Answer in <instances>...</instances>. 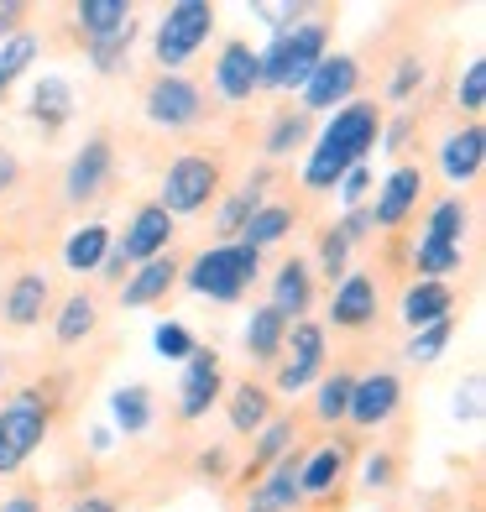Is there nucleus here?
I'll return each instance as SVG.
<instances>
[{
    "label": "nucleus",
    "mask_w": 486,
    "mask_h": 512,
    "mask_svg": "<svg viewBox=\"0 0 486 512\" xmlns=\"http://www.w3.org/2000/svg\"><path fill=\"white\" fill-rule=\"evenodd\" d=\"M345 465H351V445H345V439L309 450V460H298V492L304 497H330L335 481L345 476Z\"/></svg>",
    "instance_id": "obj_19"
},
{
    "label": "nucleus",
    "mask_w": 486,
    "mask_h": 512,
    "mask_svg": "<svg viewBox=\"0 0 486 512\" xmlns=\"http://www.w3.org/2000/svg\"><path fill=\"white\" fill-rule=\"evenodd\" d=\"M330 53V27L324 21H298V27L277 32L267 53H257V84L262 89H304V79Z\"/></svg>",
    "instance_id": "obj_3"
},
{
    "label": "nucleus",
    "mask_w": 486,
    "mask_h": 512,
    "mask_svg": "<svg viewBox=\"0 0 486 512\" xmlns=\"http://www.w3.org/2000/svg\"><path fill=\"white\" fill-rule=\"evenodd\" d=\"M37 53H42V37L37 32H16V37L0 42V95H6V89L37 63Z\"/></svg>",
    "instance_id": "obj_33"
},
{
    "label": "nucleus",
    "mask_w": 486,
    "mask_h": 512,
    "mask_svg": "<svg viewBox=\"0 0 486 512\" xmlns=\"http://www.w3.org/2000/svg\"><path fill=\"white\" fill-rule=\"evenodd\" d=\"M178 283V262L173 256H157L131 272V283H121V309H152L168 298V288Z\"/></svg>",
    "instance_id": "obj_22"
},
{
    "label": "nucleus",
    "mask_w": 486,
    "mask_h": 512,
    "mask_svg": "<svg viewBox=\"0 0 486 512\" xmlns=\"http://www.w3.org/2000/svg\"><path fill=\"white\" fill-rule=\"evenodd\" d=\"M293 230V209L288 204H262L257 215H251L246 225H241V246H251V251H267V246H277Z\"/></svg>",
    "instance_id": "obj_31"
},
{
    "label": "nucleus",
    "mask_w": 486,
    "mask_h": 512,
    "mask_svg": "<svg viewBox=\"0 0 486 512\" xmlns=\"http://www.w3.org/2000/svg\"><path fill=\"white\" fill-rule=\"evenodd\" d=\"M115 173V152L105 136H89V142L74 152V162H68V173H63V199L68 204H89V199H100V189L110 183Z\"/></svg>",
    "instance_id": "obj_13"
},
{
    "label": "nucleus",
    "mask_w": 486,
    "mask_h": 512,
    "mask_svg": "<svg viewBox=\"0 0 486 512\" xmlns=\"http://www.w3.org/2000/svg\"><path fill=\"white\" fill-rule=\"evenodd\" d=\"M455 100H460V110H481L486 105V58H476L466 74H460V84H455Z\"/></svg>",
    "instance_id": "obj_42"
},
{
    "label": "nucleus",
    "mask_w": 486,
    "mask_h": 512,
    "mask_svg": "<svg viewBox=\"0 0 486 512\" xmlns=\"http://www.w3.org/2000/svg\"><path fill=\"white\" fill-rule=\"evenodd\" d=\"M147 121L162 131H189L204 121V95L183 74H157L147 89Z\"/></svg>",
    "instance_id": "obj_9"
},
{
    "label": "nucleus",
    "mask_w": 486,
    "mask_h": 512,
    "mask_svg": "<svg viewBox=\"0 0 486 512\" xmlns=\"http://www.w3.org/2000/svg\"><path fill=\"white\" fill-rule=\"evenodd\" d=\"M309 136V115L304 110H288V115H277L272 131H267V157H288L298 142Z\"/></svg>",
    "instance_id": "obj_38"
},
{
    "label": "nucleus",
    "mask_w": 486,
    "mask_h": 512,
    "mask_svg": "<svg viewBox=\"0 0 486 512\" xmlns=\"http://www.w3.org/2000/svg\"><path fill=\"white\" fill-rule=\"evenodd\" d=\"M335 189H340V204H345V209H361V204H366V194H372V168L361 162V168H351V173H345V178L335 183Z\"/></svg>",
    "instance_id": "obj_45"
},
{
    "label": "nucleus",
    "mask_w": 486,
    "mask_h": 512,
    "mask_svg": "<svg viewBox=\"0 0 486 512\" xmlns=\"http://www.w3.org/2000/svg\"><path fill=\"white\" fill-rule=\"evenodd\" d=\"M32 115H37V126H48V131L68 126V115H74V89H68V79L42 74L32 84Z\"/></svg>",
    "instance_id": "obj_28"
},
{
    "label": "nucleus",
    "mask_w": 486,
    "mask_h": 512,
    "mask_svg": "<svg viewBox=\"0 0 486 512\" xmlns=\"http://www.w3.org/2000/svg\"><path fill=\"white\" fill-rule=\"evenodd\" d=\"M387 476H392V460H387V455H372V460H366V471H361V481L372 486V492H377Z\"/></svg>",
    "instance_id": "obj_49"
},
{
    "label": "nucleus",
    "mask_w": 486,
    "mask_h": 512,
    "mask_svg": "<svg viewBox=\"0 0 486 512\" xmlns=\"http://www.w3.org/2000/svg\"><path fill=\"white\" fill-rule=\"evenodd\" d=\"M283 340H288V319L277 314L272 304H262V309H251V319H246V351L257 356V361H277L283 356Z\"/></svg>",
    "instance_id": "obj_29"
},
{
    "label": "nucleus",
    "mask_w": 486,
    "mask_h": 512,
    "mask_svg": "<svg viewBox=\"0 0 486 512\" xmlns=\"http://www.w3.org/2000/svg\"><path fill=\"white\" fill-rule=\"evenodd\" d=\"M126 267H131V262L121 256V246H110V251H105V262H100V272L110 277V283H115V277H126Z\"/></svg>",
    "instance_id": "obj_50"
},
{
    "label": "nucleus",
    "mask_w": 486,
    "mask_h": 512,
    "mask_svg": "<svg viewBox=\"0 0 486 512\" xmlns=\"http://www.w3.org/2000/svg\"><path fill=\"white\" fill-rule=\"evenodd\" d=\"M220 387H225L220 356L204 351V345H194V356L183 361V387H178V418L183 424H199V418L220 403Z\"/></svg>",
    "instance_id": "obj_10"
},
{
    "label": "nucleus",
    "mask_w": 486,
    "mask_h": 512,
    "mask_svg": "<svg viewBox=\"0 0 486 512\" xmlns=\"http://www.w3.org/2000/svg\"><path fill=\"white\" fill-rule=\"evenodd\" d=\"M377 136H382V110L372 100H351V105H340L330 115V126L319 131V142L304 162V189H335V183L361 168L366 152L377 147Z\"/></svg>",
    "instance_id": "obj_1"
},
{
    "label": "nucleus",
    "mask_w": 486,
    "mask_h": 512,
    "mask_svg": "<svg viewBox=\"0 0 486 512\" xmlns=\"http://www.w3.org/2000/svg\"><path fill=\"white\" fill-rule=\"evenodd\" d=\"M152 351L168 356V361H189L194 356V335L183 330L178 319H168V324H157V330H152Z\"/></svg>",
    "instance_id": "obj_40"
},
{
    "label": "nucleus",
    "mask_w": 486,
    "mask_h": 512,
    "mask_svg": "<svg viewBox=\"0 0 486 512\" xmlns=\"http://www.w3.org/2000/svg\"><path fill=\"white\" fill-rule=\"evenodd\" d=\"M262 272V251H251L241 241H220L210 251H199L189 267H183V288H189L194 298H210V304H241V298L251 293V283H257Z\"/></svg>",
    "instance_id": "obj_2"
},
{
    "label": "nucleus",
    "mask_w": 486,
    "mask_h": 512,
    "mask_svg": "<svg viewBox=\"0 0 486 512\" xmlns=\"http://www.w3.org/2000/svg\"><path fill=\"white\" fill-rule=\"evenodd\" d=\"M419 89H424V63L398 58V68H392V79H387V100H413Z\"/></svg>",
    "instance_id": "obj_41"
},
{
    "label": "nucleus",
    "mask_w": 486,
    "mask_h": 512,
    "mask_svg": "<svg viewBox=\"0 0 486 512\" xmlns=\"http://www.w3.org/2000/svg\"><path fill=\"white\" fill-rule=\"evenodd\" d=\"M230 429L236 434H262L272 424V392L262 382H241V387H230Z\"/></svg>",
    "instance_id": "obj_25"
},
{
    "label": "nucleus",
    "mask_w": 486,
    "mask_h": 512,
    "mask_svg": "<svg viewBox=\"0 0 486 512\" xmlns=\"http://www.w3.org/2000/svg\"><path fill=\"white\" fill-rule=\"evenodd\" d=\"M403 403V382L392 371H372V377H351V403H345V418L356 429H377L387 424Z\"/></svg>",
    "instance_id": "obj_12"
},
{
    "label": "nucleus",
    "mask_w": 486,
    "mask_h": 512,
    "mask_svg": "<svg viewBox=\"0 0 486 512\" xmlns=\"http://www.w3.org/2000/svg\"><path fill=\"white\" fill-rule=\"evenodd\" d=\"M215 89H220V100L230 105H241L257 95V53H251V42H225L220 58H215Z\"/></svg>",
    "instance_id": "obj_17"
},
{
    "label": "nucleus",
    "mask_w": 486,
    "mask_h": 512,
    "mask_svg": "<svg viewBox=\"0 0 486 512\" xmlns=\"http://www.w3.org/2000/svg\"><path fill=\"white\" fill-rule=\"evenodd\" d=\"M377 304H382L377 277L372 272H345L330 293V324L335 330H366V324L377 319Z\"/></svg>",
    "instance_id": "obj_16"
},
{
    "label": "nucleus",
    "mask_w": 486,
    "mask_h": 512,
    "mask_svg": "<svg viewBox=\"0 0 486 512\" xmlns=\"http://www.w3.org/2000/svg\"><path fill=\"white\" fill-rule=\"evenodd\" d=\"M460 241H466V204L460 199H439L429 209V225H424V236L413 241V267H419L429 283H439L445 272L460 267Z\"/></svg>",
    "instance_id": "obj_6"
},
{
    "label": "nucleus",
    "mask_w": 486,
    "mask_h": 512,
    "mask_svg": "<svg viewBox=\"0 0 486 512\" xmlns=\"http://www.w3.org/2000/svg\"><path fill=\"white\" fill-rule=\"evenodd\" d=\"M419 199H424V168H413V162H403V168H392V173L382 178L377 199L366 204V209H372L377 230H398V225L413 215V209H419Z\"/></svg>",
    "instance_id": "obj_14"
},
{
    "label": "nucleus",
    "mask_w": 486,
    "mask_h": 512,
    "mask_svg": "<svg viewBox=\"0 0 486 512\" xmlns=\"http://www.w3.org/2000/svg\"><path fill=\"white\" fill-rule=\"evenodd\" d=\"M173 225H178V220H173L162 204H142V209L131 215L126 236L115 241V246H121V256H126V262H136V267L157 262V256H168V246H173Z\"/></svg>",
    "instance_id": "obj_15"
},
{
    "label": "nucleus",
    "mask_w": 486,
    "mask_h": 512,
    "mask_svg": "<svg viewBox=\"0 0 486 512\" xmlns=\"http://www.w3.org/2000/svg\"><path fill=\"white\" fill-rule=\"evenodd\" d=\"M68 512H115V502H110V497H79Z\"/></svg>",
    "instance_id": "obj_54"
},
{
    "label": "nucleus",
    "mask_w": 486,
    "mask_h": 512,
    "mask_svg": "<svg viewBox=\"0 0 486 512\" xmlns=\"http://www.w3.org/2000/svg\"><path fill=\"white\" fill-rule=\"evenodd\" d=\"M48 429H53L48 398H42V392H16V398L0 408V476L21 471V465L37 455L42 439H48Z\"/></svg>",
    "instance_id": "obj_4"
},
{
    "label": "nucleus",
    "mask_w": 486,
    "mask_h": 512,
    "mask_svg": "<svg viewBox=\"0 0 486 512\" xmlns=\"http://www.w3.org/2000/svg\"><path fill=\"white\" fill-rule=\"evenodd\" d=\"M48 293L53 283L42 272H21L11 293H6V319L16 324V330H32V324H42V309H48Z\"/></svg>",
    "instance_id": "obj_24"
},
{
    "label": "nucleus",
    "mask_w": 486,
    "mask_h": 512,
    "mask_svg": "<svg viewBox=\"0 0 486 512\" xmlns=\"http://www.w3.org/2000/svg\"><path fill=\"white\" fill-rule=\"evenodd\" d=\"M110 418H115V429H121V434H147L152 429V392L147 387H115L110 392Z\"/></svg>",
    "instance_id": "obj_30"
},
{
    "label": "nucleus",
    "mask_w": 486,
    "mask_h": 512,
    "mask_svg": "<svg viewBox=\"0 0 486 512\" xmlns=\"http://www.w3.org/2000/svg\"><path fill=\"white\" fill-rule=\"evenodd\" d=\"M131 42H136V32H126V37H115V42H100V48H89V63L100 68V74H115L126 58H131Z\"/></svg>",
    "instance_id": "obj_43"
},
{
    "label": "nucleus",
    "mask_w": 486,
    "mask_h": 512,
    "mask_svg": "<svg viewBox=\"0 0 486 512\" xmlns=\"http://www.w3.org/2000/svg\"><path fill=\"white\" fill-rule=\"evenodd\" d=\"M74 16H79V32H84L89 48H100V42H115V37L136 32V11L126 6V0H84Z\"/></svg>",
    "instance_id": "obj_20"
},
{
    "label": "nucleus",
    "mask_w": 486,
    "mask_h": 512,
    "mask_svg": "<svg viewBox=\"0 0 486 512\" xmlns=\"http://www.w3.org/2000/svg\"><path fill=\"white\" fill-rule=\"evenodd\" d=\"M455 418H471V424L481 418V377L466 382V398H455Z\"/></svg>",
    "instance_id": "obj_48"
},
{
    "label": "nucleus",
    "mask_w": 486,
    "mask_h": 512,
    "mask_svg": "<svg viewBox=\"0 0 486 512\" xmlns=\"http://www.w3.org/2000/svg\"><path fill=\"white\" fill-rule=\"evenodd\" d=\"M16 178H21V162H16V157H11L6 147H0V194H6Z\"/></svg>",
    "instance_id": "obj_51"
},
{
    "label": "nucleus",
    "mask_w": 486,
    "mask_h": 512,
    "mask_svg": "<svg viewBox=\"0 0 486 512\" xmlns=\"http://www.w3.org/2000/svg\"><path fill=\"white\" fill-rule=\"evenodd\" d=\"M288 356L277 366V392H304L324 377V324H309V319H293L288 324Z\"/></svg>",
    "instance_id": "obj_8"
},
{
    "label": "nucleus",
    "mask_w": 486,
    "mask_h": 512,
    "mask_svg": "<svg viewBox=\"0 0 486 512\" xmlns=\"http://www.w3.org/2000/svg\"><path fill=\"white\" fill-rule=\"evenodd\" d=\"M356 84H361V63L351 53H324L319 68L304 79V115L309 110H340V105H351Z\"/></svg>",
    "instance_id": "obj_11"
},
{
    "label": "nucleus",
    "mask_w": 486,
    "mask_h": 512,
    "mask_svg": "<svg viewBox=\"0 0 486 512\" xmlns=\"http://www.w3.org/2000/svg\"><path fill=\"white\" fill-rule=\"evenodd\" d=\"M0 377H6V366H0Z\"/></svg>",
    "instance_id": "obj_56"
},
{
    "label": "nucleus",
    "mask_w": 486,
    "mask_h": 512,
    "mask_svg": "<svg viewBox=\"0 0 486 512\" xmlns=\"http://www.w3.org/2000/svg\"><path fill=\"white\" fill-rule=\"evenodd\" d=\"M309 304H314V272H309L304 256H288V262L272 272V309L293 324V319L309 314Z\"/></svg>",
    "instance_id": "obj_18"
},
{
    "label": "nucleus",
    "mask_w": 486,
    "mask_h": 512,
    "mask_svg": "<svg viewBox=\"0 0 486 512\" xmlns=\"http://www.w3.org/2000/svg\"><path fill=\"white\" fill-rule=\"evenodd\" d=\"M293 418H272V424L257 434V450H251V471H272L277 460H288L293 450Z\"/></svg>",
    "instance_id": "obj_34"
},
{
    "label": "nucleus",
    "mask_w": 486,
    "mask_h": 512,
    "mask_svg": "<svg viewBox=\"0 0 486 512\" xmlns=\"http://www.w3.org/2000/svg\"><path fill=\"white\" fill-rule=\"evenodd\" d=\"M257 194H262V178H257V183H246V189H236V194L220 204V215H215V230H220V236H241V225L262 209Z\"/></svg>",
    "instance_id": "obj_36"
},
{
    "label": "nucleus",
    "mask_w": 486,
    "mask_h": 512,
    "mask_svg": "<svg viewBox=\"0 0 486 512\" xmlns=\"http://www.w3.org/2000/svg\"><path fill=\"white\" fill-rule=\"evenodd\" d=\"M0 512H42V507H37V497L16 492V497H6V502H0Z\"/></svg>",
    "instance_id": "obj_53"
},
{
    "label": "nucleus",
    "mask_w": 486,
    "mask_h": 512,
    "mask_svg": "<svg viewBox=\"0 0 486 512\" xmlns=\"http://www.w3.org/2000/svg\"><path fill=\"white\" fill-rule=\"evenodd\" d=\"M220 194V162L210 152H183L168 162V173H162V209H168L173 220L183 215H204V209L215 204Z\"/></svg>",
    "instance_id": "obj_5"
},
{
    "label": "nucleus",
    "mask_w": 486,
    "mask_h": 512,
    "mask_svg": "<svg viewBox=\"0 0 486 512\" xmlns=\"http://www.w3.org/2000/svg\"><path fill=\"white\" fill-rule=\"evenodd\" d=\"M450 335H455V314L424 324V330H413L408 356H413V361H439V356H445V345H450Z\"/></svg>",
    "instance_id": "obj_37"
},
{
    "label": "nucleus",
    "mask_w": 486,
    "mask_h": 512,
    "mask_svg": "<svg viewBox=\"0 0 486 512\" xmlns=\"http://www.w3.org/2000/svg\"><path fill=\"white\" fill-rule=\"evenodd\" d=\"M481 157H486V136L471 121V126H460V131L445 136V147H439V173H445L450 183H471L481 173Z\"/></svg>",
    "instance_id": "obj_21"
},
{
    "label": "nucleus",
    "mask_w": 486,
    "mask_h": 512,
    "mask_svg": "<svg viewBox=\"0 0 486 512\" xmlns=\"http://www.w3.org/2000/svg\"><path fill=\"white\" fill-rule=\"evenodd\" d=\"M319 267H324V277H330V283H340V277L351 272V241H345L335 225L319 236Z\"/></svg>",
    "instance_id": "obj_39"
},
{
    "label": "nucleus",
    "mask_w": 486,
    "mask_h": 512,
    "mask_svg": "<svg viewBox=\"0 0 486 512\" xmlns=\"http://www.w3.org/2000/svg\"><path fill=\"white\" fill-rule=\"evenodd\" d=\"M251 16H257V21H267V27H272V37H277V32L298 27V21H309V6H298V0H293V6H251Z\"/></svg>",
    "instance_id": "obj_44"
},
{
    "label": "nucleus",
    "mask_w": 486,
    "mask_h": 512,
    "mask_svg": "<svg viewBox=\"0 0 486 512\" xmlns=\"http://www.w3.org/2000/svg\"><path fill=\"white\" fill-rule=\"evenodd\" d=\"M21 16H27V6H21V0H0V42L21 32Z\"/></svg>",
    "instance_id": "obj_47"
},
{
    "label": "nucleus",
    "mask_w": 486,
    "mask_h": 512,
    "mask_svg": "<svg viewBox=\"0 0 486 512\" xmlns=\"http://www.w3.org/2000/svg\"><path fill=\"white\" fill-rule=\"evenodd\" d=\"M372 230H377V220H372V209H366V204H361V209H345V220H340V236L351 241V246H356L361 236H372Z\"/></svg>",
    "instance_id": "obj_46"
},
{
    "label": "nucleus",
    "mask_w": 486,
    "mask_h": 512,
    "mask_svg": "<svg viewBox=\"0 0 486 512\" xmlns=\"http://www.w3.org/2000/svg\"><path fill=\"white\" fill-rule=\"evenodd\" d=\"M298 502H304V492H298V460H277L272 471L262 476V486L246 497V512H293Z\"/></svg>",
    "instance_id": "obj_23"
},
{
    "label": "nucleus",
    "mask_w": 486,
    "mask_h": 512,
    "mask_svg": "<svg viewBox=\"0 0 486 512\" xmlns=\"http://www.w3.org/2000/svg\"><path fill=\"white\" fill-rule=\"evenodd\" d=\"M408 131H413V121H408V115H398V121H392V131H387V152H398V147L408 142Z\"/></svg>",
    "instance_id": "obj_52"
},
{
    "label": "nucleus",
    "mask_w": 486,
    "mask_h": 512,
    "mask_svg": "<svg viewBox=\"0 0 486 512\" xmlns=\"http://www.w3.org/2000/svg\"><path fill=\"white\" fill-rule=\"evenodd\" d=\"M199 471H204V476H210V471L220 476V471H225V455H220V450H210V455H199Z\"/></svg>",
    "instance_id": "obj_55"
},
{
    "label": "nucleus",
    "mask_w": 486,
    "mask_h": 512,
    "mask_svg": "<svg viewBox=\"0 0 486 512\" xmlns=\"http://www.w3.org/2000/svg\"><path fill=\"white\" fill-rule=\"evenodd\" d=\"M345 403H351V371H330V377H319V387H314V418H319V424H340Z\"/></svg>",
    "instance_id": "obj_35"
},
{
    "label": "nucleus",
    "mask_w": 486,
    "mask_h": 512,
    "mask_svg": "<svg viewBox=\"0 0 486 512\" xmlns=\"http://www.w3.org/2000/svg\"><path fill=\"white\" fill-rule=\"evenodd\" d=\"M455 314V293L445 283H408L403 293V324H413V330H424V324Z\"/></svg>",
    "instance_id": "obj_27"
},
{
    "label": "nucleus",
    "mask_w": 486,
    "mask_h": 512,
    "mask_svg": "<svg viewBox=\"0 0 486 512\" xmlns=\"http://www.w3.org/2000/svg\"><path fill=\"white\" fill-rule=\"evenodd\" d=\"M210 32H215V6H204V0H178V6H168V16L157 21L152 53L168 74H178V68L210 42Z\"/></svg>",
    "instance_id": "obj_7"
},
{
    "label": "nucleus",
    "mask_w": 486,
    "mask_h": 512,
    "mask_svg": "<svg viewBox=\"0 0 486 512\" xmlns=\"http://www.w3.org/2000/svg\"><path fill=\"white\" fill-rule=\"evenodd\" d=\"M95 324H100L95 298L74 293V298H63V309H58V319H53V335H58V345H79V340L95 335Z\"/></svg>",
    "instance_id": "obj_32"
},
{
    "label": "nucleus",
    "mask_w": 486,
    "mask_h": 512,
    "mask_svg": "<svg viewBox=\"0 0 486 512\" xmlns=\"http://www.w3.org/2000/svg\"><path fill=\"white\" fill-rule=\"evenodd\" d=\"M110 246H115V236L105 225H79V230H68V241H63V267L68 272H100Z\"/></svg>",
    "instance_id": "obj_26"
}]
</instances>
